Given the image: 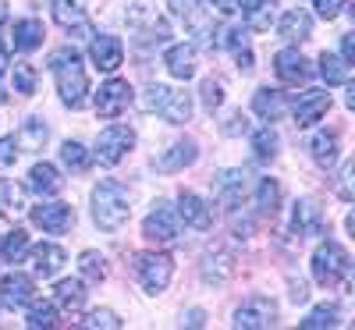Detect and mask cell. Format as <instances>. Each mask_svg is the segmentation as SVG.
<instances>
[{
  "label": "cell",
  "mask_w": 355,
  "mask_h": 330,
  "mask_svg": "<svg viewBox=\"0 0 355 330\" xmlns=\"http://www.w3.org/2000/svg\"><path fill=\"white\" fill-rule=\"evenodd\" d=\"M210 4H214L220 15H234V11H239V0H210Z\"/></svg>",
  "instance_id": "db71d44e"
},
{
  "label": "cell",
  "mask_w": 355,
  "mask_h": 330,
  "mask_svg": "<svg viewBox=\"0 0 355 330\" xmlns=\"http://www.w3.org/2000/svg\"><path fill=\"white\" fill-rule=\"evenodd\" d=\"M277 33H281V40H288V43H302V40H309V36H313V15L302 11V8L284 11L281 21H277Z\"/></svg>",
  "instance_id": "d6986e66"
},
{
  "label": "cell",
  "mask_w": 355,
  "mask_h": 330,
  "mask_svg": "<svg viewBox=\"0 0 355 330\" xmlns=\"http://www.w3.org/2000/svg\"><path fill=\"white\" fill-rule=\"evenodd\" d=\"M142 234H146V242H153V245H174L178 234H182V217H178V209L167 199H157L150 217L142 220Z\"/></svg>",
  "instance_id": "5b68a950"
},
{
  "label": "cell",
  "mask_w": 355,
  "mask_h": 330,
  "mask_svg": "<svg viewBox=\"0 0 355 330\" xmlns=\"http://www.w3.org/2000/svg\"><path fill=\"white\" fill-rule=\"evenodd\" d=\"M234 61H239V71H252V50H234Z\"/></svg>",
  "instance_id": "816d5d0a"
},
{
  "label": "cell",
  "mask_w": 355,
  "mask_h": 330,
  "mask_svg": "<svg viewBox=\"0 0 355 330\" xmlns=\"http://www.w3.org/2000/svg\"><path fill=\"white\" fill-rule=\"evenodd\" d=\"M306 298H309V288L299 281V284H291V302H306Z\"/></svg>",
  "instance_id": "11a10c76"
},
{
  "label": "cell",
  "mask_w": 355,
  "mask_h": 330,
  "mask_svg": "<svg viewBox=\"0 0 355 330\" xmlns=\"http://www.w3.org/2000/svg\"><path fill=\"white\" fill-rule=\"evenodd\" d=\"M36 298V281L28 274H4L0 277V306L4 309H25Z\"/></svg>",
  "instance_id": "30bf717a"
},
{
  "label": "cell",
  "mask_w": 355,
  "mask_h": 330,
  "mask_svg": "<svg viewBox=\"0 0 355 330\" xmlns=\"http://www.w3.org/2000/svg\"><path fill=\"white\" fill-rule=\"evenodd\" d=\"M182 323H185V327H202V323H206V313H202V309H189V313L182 316Z\"/></svg>",
  "instance_id": "f5cc1de1"
},
{
  "label": "cell",
  "mask_w": 355,
  "mask_h": 330,
  "mask_svg": "<svg viewBox=\"0 0 355 330\" xmlns=\"http://www.w3.org/2000/svg\"><path fill=\"white\" fill-rule=\"evenodd\" d=\"M4 71H8V50L0 46V78H4Z\"/></svg>",
  "instance_id": "9f6ffc18"
},
{
  "label": "cell",
  "mask_w": 355,
  "mask_h": 330,
  "mask_svg": "<svg viewBox=\"0 0 355 330\" xmlns=\"http://www.w3.org/2000/svg\"><path fill=\"white\" fill-rule=\"evenodd\" d=\"M25 252H28V234H25L21 227H15V231H8L4 238H0V259L18 263Z\"/></svg>",
  "instance_id": "d590c367"
},
{
  "label": "cell",
  "mask_w": 355,
  "mask_h": 330,
  "mask_svg": "<svg viewBox=\"0 0 355 330\" xmlns=\"http://www.w3.org/2000/svg\"><path fill=\"white\" fill-rule=\"evenodd\" d=\"M33 330H50V327H57V302H28V320H25Z\"/></svg>",
  "instance_id": "8d00e7d4"
},
{
  "label": "cell",
  "mask_w": 355,
  "mask_h": 330,
  "mask_svg": "<svg viewBox=\"0 0 355 330\" xmlns=\"http://www.w3.org/2000/svg\"><path fill=\"white\" fill-rule=\"evenodd\" d=\"M25 189L36 192V196H57V192L64 189V177H61V171H57L53 164H33Z\"/></svg>",
  "instance_id": "ffe728a7"
},
{
  "label": "cell",
  "mask_w": 355,
  "mask_h": 330,
  "mask_svg": "<svg viewBox=\"0 0 355 330\" xmlns=\"http://www.w3.org/2000/svg\"><path fill=\"white\" fill-rule=\"evenodd\" d=\"M78 274H82V281L100 284V281L107 277V259H103L96 249H85V252L78 256Z\"/></svg>",
  "instance_id": "d6a6232c"
},
{
  "label": "cell",
  "mask_w": 355,
  "mask_h": 330,
  "mask_svg": "<svg viewBox=\"0 0 355 330\" xmlns=\"http://www.w3.org/2000/svg\"><path fill=\"white\" fill-rule=\"evenodd\" d=\"M217 46H227V50H245V46H249V28H227L224 40H217Z\"/></svg>",
  "instance_id": "ee69618b"
},
{
  "label": "cell",
  "mask_w": 355,
  "mask_h": 330,
  "mask_svg": "<svg viewBox=\"0 0 355 330\" xmlns=\"http://www.w3.org/2000/svg\"><path fill=\"white\" fill-rule=\"evenodd\" d=\"M313 281L320 288H348V281H352L348 249L331 242V238L323 245H316V252H313Z\"/></svg>",
  "instance_id": "3957f363"
},
{
  "label": "cell",
  "mask_w": 355,
  "mask_h": 330,
  "mask_svg": "<svg viewBox=\"0 0 355 330\" xmlns=\"http://www.w3.org/2000/svg\"><path fill=\"white\" fill-rule=\"evenodd\" d=\"M53 302L68 309V313H78L82 302H85V284L78 277H64V281H57L53 284Z\"/></svg>",
  "instance_id": "83f0119b"
},
{
  "label": "cell",
  "mask_w": 355,
  "mask_h": 330,
  "mask_svg": "<svg viewBox=\"0 0 355 330\" xmlns=\"http://www.w3.org/2000/svg\"><path fill=\"white\" fill-rule=\"evenodd\" d=\"M231 274H234V256H231L227 249H214V252H206V263H202V281L224 284Z\"/></svg>",
  "instance_id": "4316f807"
},
{
  "label": "cell",
  "mask_w": 355,
  "mask_h": 330,
  "mask_svg": "<svg viewBox=\"0 0 355 330\" xmlns=\"http://www.w3.org/2000/svg\"><path fill=\"white\" fill-rule=\"evenodd\" d=\"M277 146H281V139H277V132L270 125H263V128L252 132V157L259 164H270L277 157Z\"/></svg>",
  "instance_id": "f546056e"
},
{
  "label": "cell",
  "mask_w": 355,
  "mask_h": 330,
  "mask_svg": "<svg viewBox=\"0 0 355 330\" xmlns=\"http://www.w3.org/2000/svg\"><path fill=\"white\" fill-rule=\"evenodd\" d=\"M43 36H46V28H43L40 18H21V21H15V28H11V46H15L18 53H28V50L43 46Z\"/></svg>",
  "instance_id": "603a6c76"
},
{
  "label": "cell",
  "mask_w": 355,
  "mask_h": 330,
  "mask_svg": "<svg viewBox=\"0 0 355 330\" xmlns=\"http://www.w3.org/2000/svg\"><path fill=\"white\" fill-rule=\"evenodd\" d=\"M309 153H313V160L320 164V167H334L338 164V157H341V139H338V132H316L313 135V142H309Z\"/></svg>",
  "instance_id": "484cf974"
},
{
  "label": "cell",
  "mask_w": 355,
  "mask_h": 330,
  "mask_svg": "<svg viewBox=\"0 0 355 330\" xmlns=\"http://www.w3.org/2000/svg\"><path fill=\"white\" fill-rule=\"evenodd\" d=\"M46 135H50V128L43 125V117H28L21 132L15 135V142H18V149H43Z\"/></svg>",
  "instance_id": "1f68e13d"
},
{
  "label": "cell",
  "mask_w": 355,
  "mask_h": 330,
  "mask_svg": "<svg viewBox=\"0 0 355 330\" xmlns=\"http://www.w3.org/2000/svg\"><path fill=\"white\" fill-rule=\"evenodd\" d=\"M89 61H93L100 71L114 75L117 68L125 64V46H121V40H117V36H107V33L93 36V40H89Z\"/></svg>",
  "instance_id": "7c38bea8"
},
{
  "label": "cell",
  "mask_w": 355,
  "mask_h": 330,
  "mask_svg": "<svg viewBox=\"0 0 355 330\" xmlns=\"http://www.w3.org/2000/svg\"><path fill=\"white\" fill-rule=\"evenodd\" d=\"M334 192L345 199V202H352L355 199V192H352V164H345L341 171H338V182H334Z\"/></svg>",
  "instance_id": "7dc6e473"
},
{
  "label": "cell",
  "mask_w": 355,
  "mask_h": 330,
  "mask_svg": "<svg viewBox=\"0 0 355 330\" xmlns=\"http://www.w3.org/2000/svg\"><path fill=\"white\" fill-rule=\"evenodd\" d=\"M274 323H277V302L274 298H263V295L245 298V302L234 309V316H231L234 330H266Z\"/></svg>",
  "instance_id": "8992f818"
},
{
  "label": "cell",
  "mask_w": 355,
  "mask_h": 330,
  "mask_svg": "<svg viewBox=\"0 0 355 330\" xmlns=\"http://www.w3.org/2000/svg\"><path fill=\"white\" fill-rule=\"evenodd\" d=\"M15 93L18 96H33L36 93V68L33 64H25V61L15 64Z\"/></svg>",
  "instance_id": "f35d334b"
},
{
  "label": "cell",
  "mask_w": 355,
  "mask_h": 330,
  "mask_svg": "<svg viewBox=\"0 0 355 330\" xmlns=\"http://www.w3.org/2000/svg\"><path fill=\"white\" fill-rule=\"evenodd\" d=\"M224 135H239V132H249V121H245V114H231L227 121L220 125Z\"/></svg>",
  "instance_id": "681fc988"
},
{
  "label": "cell",
  "mask_w": 355,
  "mask_h": 330,
  "mask_svg": "<svg viewBox=\"0 0 355 330\" xmlns=\"http://www.w3.org/2000/svg\"><path fill=\"white\" fill-rule=\"evenodd\" d=\"M341 61H348V64L355 61V36H352V33L341 36Z\"/></svg>",
  "instance_id": "f907efd6"
},
{
  "label": "cell",
  "mask_w": 355,
  "mask_h": 330,
  "mask_svg": "<svg viewBox=\"0 0 355 330\" xmlns=\"http://www.w3.org/2000/svg\"><path fill=\"white\" fill-rule=\"evenodd\" d=\"M25 202H21V189L15 185V182H4V177H0V209H4V214H18Z\"/></svg>",
  "instance_id": "ab89813d"
},
{
  "label": "cell",
  "mask_w": 355,
  "mask_h": 330,
  "mask_svg": "<svg viewBox=\"0 0 355 330\" xmlns=\"http://www.w3.org/2000/svg\"><path fill=\"white\" fill-rule=\"evenodd\" d=\"M164 93H167V85H160V82H153V85H146V96H142V107H146V110H157V107H160V100H164Z\"/></svg>",
  "instance_id": "c3c4849f"
},
{
  "label": "cell",
  "mask_w": 355,
  "mask_h": 330,
  "mask_svg": "<svg viewBox=\"0 0 355 330\" xmlns=\"http://www.w3.org/2000/svg\"><path fill=\"white\" fill-rule=\"evenodd\" d=\"M167 8L174 18H182V21H199V8H202V0H167Z\"/></svg>",
  "instance_id": "b9f144b4"
},
{
  "label": "cell",
  "mask_w": 355,
  "mask_h": 330,
  "mask_svg": "<svg viewBox=\"0 0 355 330\" xmlns=\"http://www.w3.org/2000/svg\"><path fill=\"white\" fill-rule=\"evenodd\" d=\"M53 21L64 28V33H71L75 40H93L96 28L93 21L85 18V11L75 4V0H53Z\"/></svg>",
  "instance_id": "4fadbf2b"
},
{
  "label": "cell",
  "mask_w": 355,
  "mask_h": 330,
  "mask_svg": "<svg viewBox=\"0 0 355 330\" xmlns=\"http://www.w3.org/2000/svg\"><path fill=\"white\" fill-rule=\"evenodd\" d=\"M281 202V185L274 182V177H259V185H256V206H259V214H274Z\"/></svg>",
  "instance_id": "74e56055"
},
{
  "label": "cell",
  "mask_w": 355,
  "mask_h": 330,
  "mask_svg": "<svg viewBox=\"0 0 355 330\" xmlns=\"http://www.w3.org/2000/svg\"><path fill=\"white\" fill-rule=\"evenodd\" d=\"M132 100H135V93H132V85H128L125 78H107V82L96 89L93 107H96L100 117H117L121 110H128Z\"/></svg>",
  "instance_id": "ba28073f"
},
{
  "label": "cell",
  "mask_w": 355,
  "mask_h": 330,
  "mask_svg": "<svg viewBox=\"0 0 355 330\" xmlns=\"http://www.w3.org/2000/svg\"><path fill=\"white\" fill-rule=\"evenodd\" d=\"M242 4H249V0H239V8H242Z\"/></svg>",
  "instance_id": "680465c9"
},
{
  "label": "cell",
  "mask_w": 355,
  "mask_h": 330,
  "mask_svg": "<svg viewBox=\"0 0 355 330\" xmlns=\"http://www.w3.org/2000/svg\"><path fill=\"white\" fill-rule=\"evenodd\" d=\"M8 21V0H0V25Z\"/></svg>",
  "instance_id": "6f0895ef"
},
{
  "label": "cell",
  "mask_w": 355,
  "mask_h": 330,
  "mask_svg": "<svg viewBox=\"0 0 355 330\" xmlns=\"http://www.w3.org/2000/svg\"><path fill=\"white\" fill-rule=\"evenodd\" d=\"M199 93H202V107H206V110H217V107L224 103V82H220V78H206V82L199 85Z\"/></svg>",
  "instance_id": "60d3db41"
},
{
  "label": "cell",
  "mask_w": 355,
  "mask_h": 330,
  "mask_svg": "<svg viewBox=\"0 0 355 330\" xmlns=\"http://www.w3.org/2000/svg\"><path fill=\"white\" fill-rule=\"evenodd\" d=\"M164 64L174 78H192L196 75V46H185V43H174L164 50Z\"/></svg>",
  "instance_id": "cb8c5ba5"
},
{
  "label": "cell",
  "mask_w": 355,
  "mask_h": 330,
  "mask_svg": "<svg viewBox=\"0 0 355 330\" xmlns=\"http://www.w3.org/2000/svg\"><path fill=\"white\" fill-rule=\"evenodd\" d=\"M338 323H341V309L334 302H323L309 309V316L302 320V330H323V327H338Z\"/></svg>",
  "instance_id": "836d02e7"
},
{
  "label": "cell",
  "mask_w": 355,
  "mask_h": 330,
  "mask_svg": "<svg viewBox=\"0 0 355 330\" xmlns=\"http://www.w3.org/2000/svg\"><path fill=\"white\" fill-rule=\"evenodd\" d=\"M274 75L284 82V85H302V82H309L313 78V68H309V61L299 53V50H277L274 53Z\"/></svg>",
  "instance_id": "2e32d148"
},
{
  "label": "cell",
  "mask_w": 355,
  "mask_h": 330,
  "mask_svg": "<svg viewBox=\"0 0 355 330\" xmlns=\"http://www.w3.org/2000/svg\"><path fill=\"white\" fill-rule=\"evenodd\" d=\"M135 281L146 295H160L174 277V259L167 252H135Z\"/></svg>",
  "instance_id": "277c9868"
},
{
  "label": "cell",
  "mask_w": 355,
  "mask_h": 330,
  "mask_svg": "<svg viewBox=\"0 0 355 330\" xmlns=\"http://www.w3.org/2000/svg\"><path fill=\"white\" fill-rule=\"evenodd\" d=\"M33 224L43 231V234H64L71 224H75V209L68 202H40L33 209Z\"/></svg>",
  "instance_id": "5bb4252c"
},
{
  "label": "cell",
  "mask_w": 355,
  "mask_h": 330,
  "mask_svg": "<svg viewBox=\"0 0 355 330\" xmlns=\"http://www.w3.org/2000/svg\"><path fill=\"white\" fill-rule=\"evenodd\" d=\"M82 327H107V330H117V327H121V316H117L114 309H93V313L82 320Z\"/></svg>",
  "instance_id": "7bdbcfd3"
},
{
  "label": "cell",
  "mask_w": 355,
  "mask_h": 330,
  "mask_svg": "<svg viewBox=\"0 0 355 330\" xmlns=\"http://www.w3.org/2000/svg\"><path fill=\"white\" fill-rule=\"evenodd\" d=\"M199 160V146L192 142V139H182V142H174L167 153L157 160V171H164V174H174V171H185V167H192Z\"/></svg>",
  "instance_id": "44dd1931"
},
{
  "label": "cell",
  "mask_w": 355,
  "mask_h": 330,
  "mask_svg": "<svg viewBox=\"0 0 355 330\" xmlns=\"http://www.w3.org/2000/svg\"><path fill=\"white\" fill-rule=\"evenodd\" d=\"M252 110L263 117V121H277V117L288 110V93H281V89H256Z\"/></svg>",
  "instance_id": "d4e9b609"
},
{
  "label": "cell",
  "mask_w": 355,
  "mask_h": 330,
  "mask_svg": "<svg viewBox=\"0 0 355 330\" xmlns=\"http://www.w3.org/2000/svg\"><path fill=\"white\" fill-rule=\"evenodd\" d=\"M132 217V196L121 182H103L93 189V220L100 231H121Z\"/></svg>",
  "instance_id": "7a4b0ae2"
},
{
  "label": "cell",
  "mask_w": 355,
  "mask_h": 330,
  "mask_svg": "<svg viewBox=\"0 0 355 330\" xmlns=\"http://www.w3.org/2000/svg\"><path fill=\"white\" fill-rule=\"evenodd\" d=\"M178 217L196 231H210L214 227V209L206 206V199L199 192H178Z\"/></svg>",
  "instance_id": "e0dca14e"
},
{
  "label": "cell",
  "mask_w": 355,
  "mask_h": 330,
  "mask_svg": "<svg viewBox=\"0 0 355 330\" xmlns=\"http://www.w3.org/2000/svg\"><path fill=\"white\" fill-rule=\"evenodd\" d=\"M327 110H331V93H323V89H306L291 103V114H295V125L299 128H313L316 121H323Z\"/></svg>",
  "instance_id": "9c48e42d"
},
{
  "label": "cell",
  "mask_w": 355,
  "mask_h": 330,
  "mask_svg": "<svg viewBox=\"0 0 355 330\" xmlns=\"http://www.w3.org/2000/svg\"><path fill=\"white\" fill-rule=\"evenodd\" d=\"M274 0H249V4H242L239 11L245 15V28H252V33H266V28L274 25Z\"/></svg>",
  "instance_id": "f1b7e54d"
},
{
  "label": "cell",
  "mask_w": 355,
  "mask_h": 330,
  "mask_svg": "<svg viewBox=\"0 0 355 330\" xmlns=\"http://www.w3.org/2000/svg\"><path fill=\"white\" fill-rule=\"evenodd\" d=\"M61 164H64L68 171H75V174H82V171H89V164H93V157H89V149H85L82 142H75V139H68V142L61 146Z\"/></svg>",
  "instance_id": "e575fe53"
},
{
  "label": "cell",
  "mask_w": 355,
  "mask_h": 330,
  "mask_svg": "<svg viewBox=\"0 0 355 330\" xmlns=\"http://www.w3.org/2000/svg\"><path fill=\"white\" fill-rule=\"evenodd\" d=\"M320 75H323V82H327V85H348L352 64L341 61L338 53H323V57H320Z\"/></svg>",
  "instance_id": "4dcf8cb0"
},
{
  "label": "cell",
  "mask_w": 355,
  "mask_h": 330,
  "mask_svg": "<svg viewBox=\"0 0 355 330\" xmlns=\"http://www.w3.org/2000/svg\"><path fill=\"white\" fill-rule=\"evenodd\" d=\"M50 71L57 78V93H61L64 107H82L85 93H89V78H85V64L82 53L75 46H61L50 53Z\"/></svg>",
  "instance_id": "6da1fadb"
},
{
  "label": "cell",
  "mask_w": 355,
  "mask_h": 330,
  "mask_svg": "<svg viewBox=\"0 0 355 330\" xmlns=\"http://www.w3.org/2000/svg\"><path fill=\"white\" fill-rule=\"evenodd\" d=\"M214 199L224 206V209H239L242 199H245V171L239 167H227L214 177Z\"/></svg>",
  "instance_id": "9a60e30c"
},
{
  "label": "cell",
  "mask_w": 355,
  "mask_h": 330,
  "mask_svg": "<svg viewBox=\"0 0 355 330\" xmlns=\"http://www.w3.org/2000/svg\"><path fill=\"white\" fill-rule=\"evenodd\" d=\"M132 146H135V132H132L128 125H110V128L100 132L93 153H96V160H100L103 167H114V164H121V160L128 157Z\"/></svg>",
  "instance_id": "52a82bcc"
},
{
  "label": "cell",
  "mask_w": 355,
  "mask_h": 330,
  "mask_svg": "<svg viewBox=\"0 0 355 330\" xmlns=\"http://www.w3.org/2000/svg\"><path fill=\"white\" fill-rule=\"evenodd\" d=\"M15 160H18V142H15V135L0 139V171L15 167Z\"/></svg>",
  "instance_id": "bcb514c9"
},
{
  "label": "cell",
  "mask_w": 355,
  "mask_h": 330,
  "mask_svg": "<svg viewBox=\"0 0 355 330\" xmlns=\"http://www.w3.org/2000/svg\"><path fill=\"white\" fill-rule=\"evenodd\" d=\"M157 114L164 117L167 125H185V121H192V96L178 93V89H167L160 107H157Z\"/></svg>",
  "instance_id": "7402d4cb"
},
{
  "label": "cell",
  "mask_w": 355,
  "mask_h": 330,
  "mask_svg": "<svg viewBox=\"0 0 355 330\" xmlns=\"http://www.w3.org/2000/svg\"><path fill=\"white\" fill-rule=\"evenodd\" d=\"M28 263H33V274L46 281L68 263V252L61 245H53V242H43V245H36L33 252H28Z\"/></svg>",
  "instance_id": "ac0fdd59"
},
{
  "label": "cell",
  "mask_w": 355,
  "mask_h": 330,
  "mask_svg": "<svg viewBox=\"0 0 355 330\" xmlns=\"http://www.w3.org/2000/svg\"><path fill=\"white\" fill-rule=\"evenodd\" d=\"M291 231H295V238H316V234H323V206H320L313 196L295 199Z\"/></svg>",
  "instance_id": "8fae6325"
},
{
  "label": "cell",
  "mask_w": 355,
  "mask_h": 330,
  "mask_svg": "<svg viewBox=\"0 0 355 330\" xmlns=\"http://www.w3.org/2000/svg\"><path fill=\"white\" fill-rule=\"evenodd\" d=\"M345 4H348V0H313V8H316V15H320L323 21L338 18V15L345 11Z\"/></svg>",
  "instance_id": "f6af8a7d"
}]
</instances>
